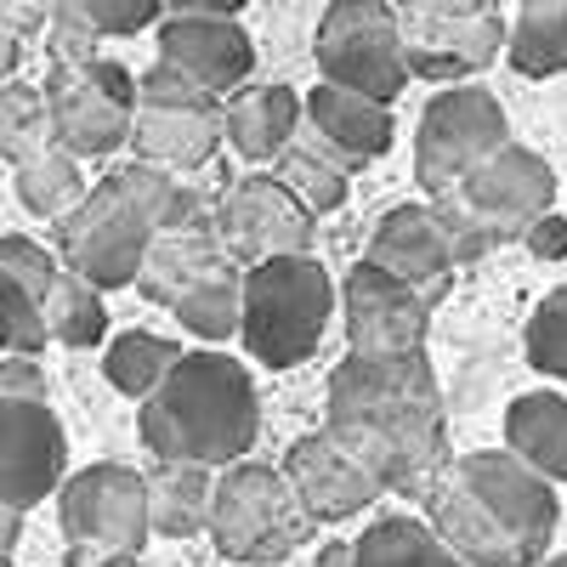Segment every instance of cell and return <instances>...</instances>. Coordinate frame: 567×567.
Masks as SVG:
<instances>
[{
    "instance_id": "cell-1",
    "label": "cell",
    "mask_w": 567,
    "mask_h": 567,
    "mask_svg": "<svg viewBox=\"0 0 567 567\" xmlns=\"http://www.w3.org/2000/svg\"><path fill=\"white\" fill-rule=\"evenodd\" d=\"M323 432L386 488H432L449 471V420L425 347L347 352L323 386Z\"/></svg>"
},
{
    "instance_id": "cell-2",
    "label": "cell",
    "mask_w": 567,
    "mask_h": 567,
    "mask_svg": "<svg viewBox=\"0 0 567 567\" xmlns=\"http://www.w3.org/2000/svg\"><path fill=\"white\" fill-rule=\"evenodd\" d=\"M136 432L154 460H187L210 471L239 465L261 432L250 369L227 352H182L165 386L136 403Z\"/></svg>"
},
{
    "instance_id": "cell-3",
    "label": "cell",
    "mask_w": 567,
    "mask_h": 567,
    "mask_svg": "<svg viewBox=\"0 0 567 567\" xmlns=\"http://www.w3.org/2000/svg\"><path fill=\"white\" fill-rule=\"evenodd\" d=\"M182 199V176L148 159L114 165L91 194L58 221V256L69 272L91 278L97 290H131L148 267L154 233L171 227Z\"/></svg>"
},
{
    "instance_id": "cell-4",
    "label": "cell",
    "mask_w": 567,
    "mask_h": 567,
    "mask_svg": "<svg viewBox=\"0 0 567 567\" xmlns=\"http://www.w3.org/2000/svg\"><path fill=\"white\" fill-rule=\"evenodd\" d=\"M341 296L318 256H272L245 267V352L261 369H296L318 352Z\"/></svg>"
},
{
    "instance_id": "cell-5",
    "label": "cell",
    "mask_w": 567,
    "mask_h": 567,
    "mask_svg": "<svg viewBox=\"0 0 567 567\" xmlns=\"http://www.w3.org/2000/svg\"><path fill=\"white\" fill-rule=\"evenodd\" d=\"M437 210L454 227L460 261H477L494 245L528 239L534 221H545L556 210V176L534 148L511 142V148H499L488 165H477L460 182V194L437 199Z\"/></svg>"
},
{
    "instance_id": "cell-6",
    "label": "cell",
    "mask_w": 567,
    "mask_h": 567,
    "mask_svg": "<svg viewBox=\"0 0 567 567\" xmlns=\"http://www.w3.org/2000/svg\"><path fill=\"white\" fill-rule=\"evenodd\" d=\"M312 511L301 505L296 483L284 465H256L239 460L216 471V505H210V545L227 561L245 567H272L290 550L312 539Z\"/></svg>"
},
{
    "instance_id": "cell-7",
    "label": "cell",
    "mask_w": 567,
    "mask_h": 567,
    "mask_svg": "<svg viewBox=\"0 0 567 567\" xmlns=\"http://www.w3.org/2000/svg\"><path fill=\"white\" fill-rule=\"evenodd\" d=\"M312 58H318V80L363 91L374 103H398L403 85L414 80L403 12L392 0H336L318 23Z\"/></svg>"
},
{
    "instance_id": "cell-8",
    "label": "cell",
    "mask_w": 567,
    "mask_h": 567,
    "mask_svg": "<svg viewBox=\"0 0 567 567\" xmlns=\"http://www.w3.org/2000/svg\"><path fill=\"white\" fill-rule=\"evenodd\" d=\"M499 148H511V125L499 97H488L483 85H443L420 114L414 131V176L425 199L460 194V182L488 165Z\"/></svg>"
},
{
    "instance_id": "cell-9",
    "label": "cell",
    "mask_w": 567,
    "mask_h": 567,
    "mask_svg": "<svg viewBox=\"0 0 567 567\" xmlns=\"http://www.w3.org/2000/svg\"><path fill=\"white\" fill-rule=\"evenodd\" d=\"M45 103H52V136L80 159H109L131 148L142 85L131 69L91 58V63H52L45 74Z\"/></svg>"
},
{
    "instance_id": "cell-10",
    "label": "cell",
    "mask_w": 567,
    "mask_h": 567,
    "mask_svg": "<svg viewBox=\"0 0 567 567\" xmlns=\"http://www.w3.org/2000/svg\"><path fill=\"white\" fill-rule=\"evenodd\" d=\"M58 523L69 545H109L142 556L154 534V505H148V471L131 465H85L58 494Z\"/></svg>"
},
{
    "instance_id": "cell-11",
    "label": "cell",
    "mask_w": 567,
    "mask_h": 567,
    "mask_svg": "<svg viewBox=\"0 0 567 567\" xmlns=\"http://www.w3.org/2000/svg\"><path fill=\"white\" fill-rule=\"evenodd\" d=\"M69 483V432L45 398H0V505L34 511Z\"/></svg>"
},
{
    "instance_id": "cell-12",
    "label": "cell",
    "mask_w": 567,
    "mask_h": 567,
    "mask_svg": "<svg viewBox=\"0 0 567 567\" xmlns=\"http://www.w3.org/2000/svg\"><path fill=\"white\" fill-rule=\"evenodd\" d=\"M341 323L352 352H420L432 329V290L363 256L341 284Z\"/></svg>"
},
{
    "instance_id": "cell-13",
    "label": "cell",
    "mask_w": 567,
    "mask_h": 567,
    "mask_svg": "<svg viewBox=\"0 0 567 567\" xmlns=\"http://www.w3.org/2000/svg\"><path fill=\"white\" fill-rule=\"evenodd\" d=\"M312 210L284 187L278 176H245L227 187V199L216 205V227L239 267L272 261V256H307L312 245Z\"/></svg>"
},
{
    "instance_id": "cell-14",
    "label": "cell",
    "mask_w": 567,
    "mask_h": 567,
    "mask_svg": "<svg viewBox=\"0 0 567 567\" xmlns=\"http://www.w3.org/2000/svg\"><path fill=\"white\" fill-rule=\"evenodd\" d=\"M454 471H460V483L477 494L523 545H534L539 556L550 550V534L561 523V505H556V483L545 477V471H534L523 454L505 449V443L499 449H477V454H460Z\"/></svg>"
},
{
    "instance_id": "cell-15",
    "label": "cell",
    "mask_w": 567,
    "mask_h": 567,
    "mask_svg": "<svg viewBox=\"0 0 567 567\" xmlns=\"http://www.w3.org/2000/svg\"><path fill=\"white\" fill-rule=\"evenodd\" d=\"M398 136V120H392V103H374L363 91H347V85H329L318 80L307 91V120H301V148L323 154L329 165H341L347 176L363 171L369 159H381Z\"/></svg>"
},
{
    "instance_id": "cell-16",
    "label": "cell",
    "mask_w": 567,
    "mask_h": 567,
    "mask_svg": "<svg viewBox=\"0 0 567 567\" xmlns=\"http://www.w3.org/2000/svg\"><path fill=\"white\" fill-rule=\"evenodd\" d=\"M159 63L194 74L205 91L227 103L233 91H245L256 74V45L233 18H210V12H171L159 23Z\"/></svg>"
},
{
    "instance_id": "cell-17",
    "label": "cell",
    "mask_w": 567,
    "mask_h": 567,
    "mask_svg": "<svg viewBox=\"0 0 567 567\" xmlns=\"http://www.w3.org/2000/svg\"><path fill=\"white\" fill-rule=\"evenodd\" d=\"M284 471H290L301 505L312 511V523H347V516H363L386 494V483L369 465H358L329 432L296 437L290 454H284Z\"/></svg>"
},
{
    "instance_id": "cell-18",
    "label": "cell",
    "mask_w": 567,
    "mask_h": 567,
    "mask_svg": "<svg viewBox=\"0 0 567 567\" xmlns=\"http://www.w3.org/2000/svg\"><path fill=\"white\" fill-rule=\"evenodd\" d=\"M425 523H432V528L454 545V556H460L465 567H539V561H545L534 545L516 539L499 516L460 483L454 465L443 471L432 488H425Z\"/></svg>"
},
{
    "instance_id": "cell-19",
    "label": "cell",
    "mask_w": 567,
    "mask_h": 567,
    "mask_svg": "<svg viewBox=\"0 0 567 567\" xmlns=\"http://www.w3.org/2000/svg\"><path fill=\"white\" fill-rule=\"evenodd\" d=\"M403 40H409L414 80L465 85L471 74H483L488 63H499V52L511 45V23L499 12H483V18H437V23H409L403 18Z\"/></svg>"
},
{
    "instance_id": "cell-20",
    "label": "cell",
    "mask_w": 567,
    "mask_h": 567,
    "mask_svg": "<svg viewBox=\"0 0 567 567\" xmlns=\"http://www.w3.org/2000/svg\"><path fill=\"white\" fill-rule=\"evenodd\" d=\"M369 261L420 284V290H437V284L460 267L454 227L443 221L437 199H414V205L386 210V221L374 227V239H369Z\"/></svg>"
},
{
    "instance_id": "cell-21",
    "label": "cell",
    "mask_w": 567,
    "mask_h": 567,
    "mask_svg": "<svg viewBox=\"0 0 567 567\" xmlns=\"http://www.w3.org/2000/svg\"><path fill=\"white\" fill-rule=\"evenodd\" d=\"M221 272H239V261H233V250L221 239L216 210H205V216H194L187 227L154 233V250H148V267H142L136 290L148 296V301L176 307L187 290H199V284H210Z\"/></svg>"
},
{
    "instance_id": "cell-22",
    "label": "cell",
    "mask_w": 567,
    "mask_h": 567,
    "mask_svg": "<svg viewBox=\"0 0 567 567\" xmlns=\"http://www.w3.org/2000/svg\"><path fill=\"white\" fill-rule=\"evenodd\" d=\"M227 136V103H182V109H165V103H136V131H131V154L148 159V165H165L176 176L199 171L216 159Z\"/></svg>"
},
{
    "instance_id": "cell-23",
    "label": "cell",
    "mask_w": 567,
    "mask_h": 567,
    "mask_svg": "<svg viewBox=\"0 0 567 567\" xmlns=\"http://www.w3.org/2000/svg\"><path fill=\"white\" fill-rule=\"evenodd\" d=\"M301 120L307 97H296L290 85H245L227 97V142L250 165H272L301 136Z\"/></svg>"
},
{
    "instance_id": "cell-24",
    "label": "cell",
    "mask_w": 567,
    "mask_h": 567,
    "mask_svg": "<svg viewBox=\"0 0 567 567\" xmlns=\"http://www.w3.org/2000/svg\"><path fill=\"white\" fill-rule=\"evenodd\" d=\"M148 505H154V534H165V539L210 534L216 471L210 465H187V460H154V471H148Z\"/></svg>"
},
{
    "instance_id": "cell-25",
    "label": "cell",
    "mask_w": 567,
    "mask_h": 567,
    "mask_svg": "<svg viewBox=\"0 0 567 567\" xmlns=\"http://www.w3.org/2000/svg\"><path fill=\"white\" fill-rule=\"evenodd\" d=\"M505 449H516L550 483H567V398L528 392L505 409Z\"/></svg>"
},
{
    "instance_id": "cell-26",
    "label": "cell",
    "mask_w": 567,
    "mask_h": 567,
    "mask_svg": "<svg viewBox=\"0 0 567 567\" xmlns=\"http://www.w3.org/2000/svg\"><path fill=\"white\" fill-rule=\"evenodd\" d=\"M352 567H465L425 516H381L352 539Z\"/></svg>"
},
{
    "instance_id": "cell-27",
    "label": "cell",
    "mask_w": 567,
    "mask_h": 567,
    "mask_svg": "<svg viewBox=\"0 0 567 567\" xmlns=\"http://www.w3.org/2000/svg\"><path fill=\"white\" fill-rule=\"evenodd\" d=\"M505 63L528 80L567 74V0H523L516 7Z\"/></svg>"
},
{
    "instance_id": "cell-28",
    "label": "cell",
    "mask_w": 567,
    "mask_h": 567,
    "mask_svg": "<svg viewBox=\"0 0 567 567\" xmlns=\"http://www.w3.org/2000/svg\"><path fill=\"white\" fill-rule=\"evenodd\" d=\"M12 182H18V199L45 221H63L91 194L85 176H80V154H69L63 142H45V148H34L29 159H18Z\"/></svg>"
},
{
    "instance_id": "cell-29",
    "label": "cell",
    "mask_w": 567,
    "mask_h": 567,
    "mask_svg": "<svg viewBox=\"0 0 567 567\" xmlns=\"http://www.w3.org/2000/svg\"><path fill=\"white\" fill-rule=\"evenodd\" d=\"M182 363V347H171L165 336H148V329H125L103 347V374L109 386L125 392V398H154L165 386V374Z\"/></svg>"
},
{
    "instance_id": "cell-30",
    "label": "cell",
    "mask_w": 567,
    "mask_h": 567,
    "mask_svg": "<svg viewBox=\"0 0 567 567\" xmlns=\"http://www.w3.org/2000/svg\"><path fill=\"white\" fill-rule=\"evenodd\" d=\"M109 290H97L91 278L69 272L58 278V290L45 296V323H52V341L69 347V352H85V347H103L109 336V307H103Z\"/></svg>"
},
{
    "instance_id": "cell-31",
    "label": "cell",
    "mask_w": 567,
    "mask_h": 567,
    "mask_svg": "<svg viewBox=\"0 0 567 567\" xmlns=\"http://www.w3.org/2000/svg\"><path fill=\"white\" fill-rule=\"evenodd\" d=\"M171 312H176V323L187 329V336H199V341L245 336V267L199 284V290H187Z\"/></svg>"
},
{
    "instance_id": "cell-32",
    "label": "cell",
    "mask_w": 567,
    "mask_h": 567,
    "mask_svg": "<svg viewBox=\"0 0 567 567\" xmlns=\"http://www.w3.org/2000/svg\"><path fill=\"white\" fill-rule=\"evenodd\" d=\"M272 176L290 187V194L312 210V216H329V210H341L347 205V171L341 165H329L323 154H312V148H301V142H290L278 159H272Z\"/></svg>"
},
{
    "instance_id": "cell-33",
    "label": "cell",
    "mask_w": 567,
    "mask_h": 567,
    "mask_svg": "<svg viewBox=\"0 0 567 567\" xmlns=\"http://www.w3.org/2000/svg\"><path fill=\"white\" fill-rule=\"evenodd\" d=\"M45 142H58L45 91H34L23 80H7V91H0V154H7V165L29 159L34 148H45Z\"/></svg>"
},
{
    "instance_id": "cell-34",
    "label": "cell",
    "mask_w": 567,
    "mask_h": 567,
    "mask_svg": "<svg viewBox=\"0 0 567 567\" xmlns=\"http://www.w3.org/2000/svg\"><path fill=\"white\" fill-rule=\"evenodd\" d=\"M523 347H528V363H534L539 374H550V381H567V284H561V290H550V296L534 307Z\"/></svg>"
},
{
    "instance_id": "cell-35",
    "label": "cell",
    "mask_w": 567,
    "mask_h": 567,
    "mask_svg": "<svg viewBox=\"0 0 567 567\" xmlns=\"http://www.w3.org/2000/svg\"><path fill=\"white\" fill-rule=\"evenodd\" d=\"M0 272H7L18 290H29L34 301H45L58 290V278H63V256L23 239V233H7V239H0Z\"/></svg>"
},
{
    "instance_id": "cell-36",
    "label": "cell",
    "mask_w": 567,
    "mask_h": 567,
    "mask_svg": "<svg viewBox=\"0 0 567 567\" xmlns=\"http://www.w3.org/2000/svg\"><path fill=\"white\" fill-rule=\"evenodd\" d=\"M69 7L97 29V34H142V29H154L165 23V0H69Z\"/></svg>"
},
{
    "instance_id": "cell-37",
    "label": "cell",
    "mask_w": 567,
    "mask_h": 567,
    "mask_svg": "<svg viewBox=\"0 0 567 567\" xmlns=\"http://www.w3.org/2000/svg\"><path fill=\"white\" fill-rule=\"evenodd\" d=\"M45 341H52V323H45V301H34L29 290L7 278V352L34 358Z\"/></svg>"
},
{
    "instance_id": "cell-38",
    "label": "cell",
    "mask_w": 567,
    "mask_h": 567,
    "mask_svg": "<svg viewBox=\"0 0 567 567\" xmlns=\"http://www.w3.org/2000/svg\"><path fill=\"white\" fill-rule=\"evenodd\" d=\"M409 23H437V18H483L499 12V0H392Z\"/></svg>"
},
{
    "instance_id": "cell-39",
    "label": "cell",
    "mask_w": 567,
    "mask_h": 567,
    "mask_svg": "<svg viewBox=\"0 0 567 567\" xmlns=\"http://www.w3.org/2000/svg\"><path fill=\"white\" fill-rule=\"evenodd\" d=\"M0 398H45V374L29 358L7 352V363H0Z\"/></svg>"
},
{
    "instance_id": "cell-40",
    "label": "cell",
    "mask_w": 567,
    "mask_h": 567,
    "mask_svg": "<svg viewBox=\"0 0 567 567\" xmlns=\"http://www.w3.org/2000/svg\"><path fill=\"white\" fill-rule=\"evenodd\" d=\"M0 12H7V34H34V29H45L52 23V12H58V0H0Z\"/></svg>"
},
{
    "instance_id": "cell-41",
    "label": "cell",
    "mask_w": 567,
    "mask_h": 567,
    "mask_svg": "<svg viewBox=\"0 0 567 567\" xmlns=\"http://www.w3.org/2000/svg\"><path fill=\"white\" fill-rule=\"evenodd\" d=\"M539 261H556V256H567V221L550 210L545 221H534V233H528V239H523Z\"/></svg>"
},
{
    "instance_id": "cell-42",
    "label": "cell",
    "mask_w": 567,
    "mask_h": 567,
    "mask_svg": "<svg viewBox=\"0 0 567 567\" xmlns=\"http://www.w3.org/2000/svg\"><path fill=\"white\" fill-rule=\"evenodd\" d=\"M63 561H69V567H142V556H131V550H109V545H69Z\"/></svg>"
},
{
    "instance_id": "cell-43",
    "label": "cell",
    "mask_w": 567,
    "mask_h": 567,
    "mask_svg": "<svg viewBox=\"0 0 567 567\" xmlns=\"http://www.w3.org/2000/svg\"><path fill=\"white\" fill-rule=\"evenodd\" d=\"M245 7L250 0H165V12H210V18H233Z\"/></svg>"
},
{
    "instance_id": "cell-44",
    "label": "cell",
    "mask_w": 567,
    "mask_h": 567,
    "mask_svg": "<svg viewBox=\"0 0 567 567\" xmlns=\"http://www.w3.org/2000/svg\"><path fill=\"white\" fill-rule=\"evenodd\" d=\"M318 567H352V539H336L318 550Z\"/></svg>"
},
{
    "instance_id": "cell-45",
    "label": "cell",
    "mask_w": 567,
    "mask_h": 567,
    "mask_svg": "<svg viewBox=\"0 0 567 567\" xmlns=\"http://www.w3.org/2000/svg\"><path fill=\"white\" fill-rule=\"evenodd\" d=\"M539 567H567V556H545V561H539Z\"/></svg>"
}]
</instances>
